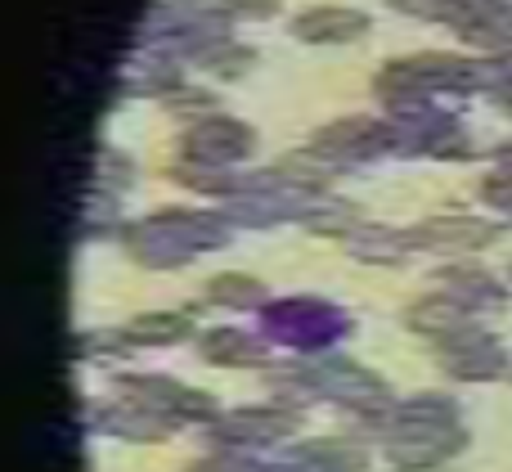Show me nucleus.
Wrapping results in <instances>:
<instances>
[{
  "instance_id": "5",
  "label": "nucleus",
  "mask_w": 512,
  "mask_h": 472,
  "mask_svg": "<svg viewBox=\"0 0 512 472\" xmlns=\"http://www.w3.org/2000/svg\"><path fill=\"white\" fill-rule=\"evenodd\" d=\"M230 5H248V14H270L274 0H230Z\"/></svg>"
},
{
  "instance_id": "4",
  "label": "nucleus",
  "mask_w": 512,
  "mask_h": 472,
  "mask_svg": "<svg viewBox=\"0 0 512 472\" xmlns=\"http://www.w3.org/2000/svg\"><path fill=\"white\" fill-rule=\"evenodd\" d=\"M212 293H216V297H225V293H239V302H252V297L261 293V288H256L252 279H216V284H212Z\"/></svg>"
},
{
  "instance_id": "3",
  "label": "nucleus",
  "mask_w": 512,
  "mask_h": 472,
  "mask_svg": "<svg viewBox=\"0 0 512 472\" xmlns=\"http://www.w3.org/2000/svg\"><path fill=\"white\" fill-rule=\"evenodd\" d=\"M459 320H463V315H459V306H454V302H427V306H418V311H414V324L423 333H450Z\"/></svg>"
},
{
  "instance_id": "1",
  "label": "nucleus",
  "mask_w": 512,
  "mask_h": 472,
  "mask_svg": "<svg viewBox=\"0 0 512 472\" xmlns=\"http://www.w3.org/2000/svg\"><path fill=\"white\" fill-rule=\"evenodd\" d=\"M292 32H297L301 41H342V36H351V32H364V14L342 9V5H319V9H310V14H301L297 23H292Z\"/></svg>"
},
{
  "instance_id": "2",
  "label": "nucleus",
  "mask_w": 512,
  "mask_h": 472,
  "mask_svg": "<svg viewBox=\"0 0 512 472\" xmlns=\"http://www.w3.org/2000/svg\"><path fill=\"white\" fill-rule=\"evenodd\" d=\"M423 243H459V248H477V243H490L495 230L490 225H477V221H436L418 234Z\"/></svg>"
}]
</instances>
